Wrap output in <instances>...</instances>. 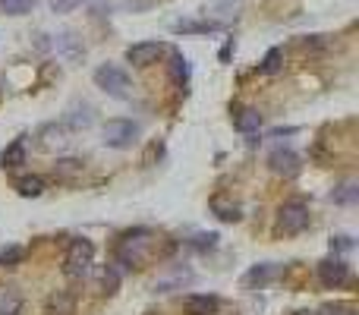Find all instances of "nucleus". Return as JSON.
I'll return each instance as SVG.
<instances>
[{"label":"nucleus","instance_id":"1","mask_svg":"<svg viewBox=\"0 0 359 315\" xmlns=\"http://www.w3.org/2000/svg\"><path fill=\"white\" fill-rule=\"evenodd\" d=\"M155 243H157V237L151 230H145V227L123 233V239L117 243V262L126 265V268H142L155 255Z\"/></svg>","mask_w":359,"mask_h":315},{"label":"nucleus","instance_id":"2","mask_svg":"<svg viewBox=\"0 0 359 315\" xmlns=\"http://www.w3.org/2000/svg\"><path fill=\"white\" fill-rule=\"evenodd\" d=\"M92 258H94L92 239L76 237L73 243H69V249H66V258H63V274H66L69 281H79V277H85V271L92 268Z\"/></svg>","mask_w":359,"mask_h":315},{"label":"nucleus","instance_id":"3","mask_svg":"<svg viewBox=\"0 0 359 315\" xmlns=\"http://www.w3.org/2000/svg\"><path fill=\"white\" fill-rule=\"evenodd\" d=\"M309 205L302 199H290L281 205V211H277V233H283V237H296V233H302L309 227Z\"/></svg>","mask_w":359,"mask_h":315},{"label":"nucleus","instance_id":"4","mask_svg":"<svg viewBox=\"0 0 359 315\" xmlns=\"http://www.w3.org/2000/svg\"><path fill=\"white\" fill-rule=\"evenodd\" d=\"M94 85L101 92H107L111 98H129V76H126V69L113 66V63H101L94 69Z\"/></svg>","mask_w":359,"mask_h":315},{"label":"nucleus","instance_id":"5","mask_svg":"<svg viewBox=\"0 0 359 315\" xmlns=\"http://www.w3.org/2000/svg\"><path fill=\"white\" fill-rule=\"evenodd\" d=\"M101 136H104V145L107 148H129L132 142L139 139V123H132V120H107L104 130H101Z\"/></svg>","mask_w":359,"mask_h":315},{"label":"nucleus","instance_id":"6","mask_svg":"<svg viewBox=\"0 0 359 315\" xmlns=\"http://www.w3.org/2000/svg\"><path fill=\"white\" fill-rule=\"evenodd\" d=\"M318 281L331 290L344 287V284L350 281V265H346L344 258H334V255L325 258V262H318Z\"/></svg>","mask_w":359,"mask_h":315},{"label":"nucleus","instance_id":"7","mask_svg":"<svg viewBox=\"0 0 359 315\" xmlns=\"http://www.w3.org/2000/svg\"><path fill=\"white\" fill-rule=\"evenodd\" d=\"M161 54H164V44L161 41H142V44L126 48V60H129L132 66H151V63H155Z\"/></svg>","mask_w":359,"mask_h":315},{"label":"nucleus","instance_id":"8","mask_svg":"<svg viewBox=\"0 0 359 315\" xmlns=\"http://www.w3.org/2000/svg\"><path fill=\"white\" fill-rule=\"evenodd\" d=\"M268 167L281 176H296L300 174V155L290 148H274L268 155Z\"/></svg>","mask_w":359,"mask_h":315},{"label":"nucleus","instance_id":"9","mask_svg":"<svg viewBox=\"0 0 359 315\" xmlns=\"http://www.w3.org/2000/svg\"><path fill=\"white\" fill-rule=\"evenodd\" d=\"M281 271H283V265H277V262L255 265V268L246 271L243 284H246V287H265V284H271L274 277H281Z\"/></svg>","mask_w":359,"mask_h":315},{"label":"nucleus","instance_id":"10","mask_svg":"<svg viewBox=\"0 0 359 315\" xmlns=\"http://www.w3.org/2000/svg\"><path fill=\"white\" fill-rule=\"evenodd\" d=\"M220 25L211 22V19H176L174 25H170V31L174 35H208V31H218Z\"/></svg>","mask_w":359,"mask_h":315},{"label":"nucleus","instance_id":"11","mask_svg":"<svg viewBox=\"0 0 359 315\" xmlns=\"http://www.w3.org/2000/svg\"><path fill=\"white\" fill-rule=\"evenodd\" d=\"M233 126H237L239 132H246V136H252V132L262 130V113H258L255 107H237V111H233Z\"/></svg>","mask_w":359,"mask_h":315},{"label":"nucleus","instance_id":"12","mask_svg":"<svg viewBox=\"0 0 359 315\" xmlns=\"http://www.w3.org/2000/svg\"><path fill=\"white\" fill-rule=\"evenodd\" d=\"M208 208H211V214L218 220H227V224H233V220H239L243 214H239V205L233 199H227V195H214L211 202H208Z\"/></svg>","mask_w":359,"mask_h":315},{"label":"nucleus","instance_id":"13","mask_svg":"<svg viewBox=\"0 0 359 315\" xmlns=\"http://www.w3.org/2000/svg\"><path fill=\"white\" fill-rule=\"evenodd\" d=\"M57 50H60L66 60H82V57H85V44H82V38H76L73 31L57 35Z\"/></svg>","mask_w":359,"mask_h":315},{"label":"nucleus","instance_id":"14","mask_svg":"<svg viewBox=\"0 0 359 315\" xmlns=\"http://www.w3.org/2000/svg\"><path fill=\"white\" fill-rule=\"evenodd\" d=\"M218 296H208V293H195L186 300V312L189 315H218Z\"/></svg>","mask_w":359,"mask_h":315},{"label":"nucleus","instance_id":"15","mask_svg":"<svg viewBox=\"0 0 359 315\" xmlns=\"http://www.w3.org/2000/svg\"><path fill=\"white\" fill-rule=\"evenodd\" d=\"M92 123H94V111L88 104H73L66 111V126H69V130L79 132V130H88Z\"/></svg>","mask_w":359,"mask_h":315},{"label":"nucleus","instance_id":"16","mask_svg":"<svg viewBox=\"0 0 359 315\" xmlns=\"http://www.w3.org/2000/svg\"><path fill=\"white\" fill-rule=\"evenodd\" d=\"M170 79H174L176 88L189 85V60L180 54V50H174V57H170Z\"/></svg>","mask_w":359,"mask_h":315},{"label":"nucleus","instance_id":"17","mask_svg":"<svg viewBox=\"0 0 359 315\" xmlns=\"http://www.w3.org/2000/svg\"><path fill=\"white\" fill-rule=\"evenodd\" d=\"M0 161H3V167H22L25 164V142L22 139H13L10 145H6L3 148V158H0Z\"/></svg>","mask_w":359,"mask_h":315},{"label":"nucleus","instance_id":"18","mask_svg":"<svg viewBox=\"0 0 359 315\" xmlns=\"http://www.w3.org/2000/svg\"><path fill=\"white\" fill-rule=\"evenodd\" d=\"M356 199H359V186H356L353 180L340 183V186L331 192V202H334V205H356Z\"/></svg>","mask_w":359,"mask_h":315},{"label":"nucleus","instance_id":"19","mask_svg":"<svg viewBox=\"0 0 359 315\" xmlns=\"http://www.w3.org/2000/svg\"><path fill=\"white\" fill-rule=\"evenodd\" d=\"M19 309H22V296L13 287L0 290V315H19Z\"/></svg>","mask_w":359,"mask_h":315},{"label":"nucleus","instance_id":"20","mask_svg":"<svg viewBox=\"0 0 359 315\" xmlns=\"http://www.w3.org/2000/svg\"><path fill=\"white\" fill-rule=\"evenodd\" d=\"M189 281H192V274H189L186 268H176L170 277H164V281H157V284H155V290H157V293H170V290L183 287V284H189Z\"/></svg>","mask_w":359,"mask_h":315},{"label":"nucleus","instance_id":"21","mask_svg":"<svg viewBox=\"0 0 359 315\" xmlns=\"http://www.w3.org/2000/svg\"><path fill=\"white\" fill-rule=\"evenodd\" d=\"M54 174H57V180H73V176L82 174V161L79 158H60L54 164Z\"/></svg>","mask_w":359,"mask_h":315},{"label":"nucleus","instance_id":"22","mask_svg":"<svg viewBox=\"0 0 359 315\" xmlns=\"http://www.w3.org/2000/svg\"><path fill=\"white\" fill-rule=\"evenodd\" d=\"M60 145H66V132H63V126L50 123L41 130V148H60Z\"/></svg>","mask_w":359,"mask_h":315},{"label":"nucleus","instance_id":"23","mask_svg":"<svg viewBox=\"0 0 359 315\" xmlns=\"http://www.w3.org/2000/svg\"><path fill=\"white\" fill-rule=\"evenodd\" d=\"M16 192L25 199H38L44 192V180L41 176H22V180H16Z\"/></svg>","mask_w":359,"mask_h":315},{"label":"nucleus","instance_id":"24","mask_svg":"<svg viewBox=\"0 0 359 315\" xmlns=\"http://www.w3.org/2000/svg\"><path fill=\"white\" fill-rule=\"evenodd\" d=\"M281 66H283V50H281V48H271L268 54H265V60H262V66H258V73L274 76V73H281Z\"/></svg>","mask_w":359,"mask_h":315},{"label":"nucleus","instance_id":"25","mask_svg":"<svg viewBox=\"0 0 359 315\" xmlns=\"http://www.w3.org/2000/svg\"><path fill=\"white\" fill-rule=\"evenodd\" d=\"M38 0H0V10L6 13V16H25V13L35 10Z\"/></svg>","mask_w":359,"mask_h":315},{"label":"nucleus","instance_id":"26","mask_svg":"<svg viewBox=\"0 0 359 315\" xmlns=\"http://www.w3.org/2000/svg\"><path fill=\"white\" fill-rule=\"evenodd\" d=\"M22 258H25L22 246H3V249H0V268H16Z\"/></svg>","mask_w":359,"mask_h":315},{"label":"nucleus","instance_id":"27","mask_svg":"<svg viewBox=\"0 0 359 315\" xmlns=\"http://www.w3.org/2000/svg\"><path fill=\"white\" fill-rule=\"evenodd\" d=\"M48 315H73V300H69L66 293L50 296V302H48Z\"/></svg>","mask_w":359,"mask_h":315},{"label":"nucleus","instance_id":"28","mask_svg":"<svg viewBox=\"0 0 359 315\" xmlns=\"http://www.w3.org/2000/svg\"><path fill=\"white\" fill-rule=\"evenodd\" d=\"M318 315H356V306H350V302H328V306L318 309Z\"/></svg>","mask_w":359,"mask_h":315},{"label":"nucleus","instance_id":"29","mask_svg":"<svg viewBox=\"0 0 359 315\" xmlns=\"http://www.w3.org/2000/svg\"><path fill=\"white\" fill-rule=\"evenodd\" d=\"M218 233H199V237H192V249H199V252H205V249H214L218 246Z\"/></svg>","mask_w":359,"mask_h":315},{"label":"nucleus","instance_id":"30","mask_svg":"<svg viewBox=\"0 0 359 315\" xmlns=\"http://www.w3.org/2000/svg\"><path fill=\"white\" fill-rule=\"evenodd\" d=\"M117 284H120L117 268H104V271H101V287H104V293H113V290H117Z\"/></svg>","mask_w":359,"mask_h":315},{"label":"nucleus","instance_id":"31","mask_svg":"<svg viewBox=\"0 0 359 315\" xmlns=\"http://www.w3.org/2000/svg\"><path fill=\"white\" fill-rule=\"evenodd\" d=\"M331 249L350 252V249H353V237H346V233H337V237H331Z\"/></svg>","mask_w":359,"mask_h":315},{"label":"nucleus","instance_id":"32","mask_svg":"<svg viewBox=\"0 0 359 315\" xmlns=\"http://www.w3.org/2000/svg\"><path fill=\"white\" fill-rule=\"evenodd\" d=\"M76 6H82V0H50V10L54 13H73Z\"/></svg>","mask_w":359,"mask_h":315},{"label":"nucleus","instance_id":"33","mask_svg":"<svg viewBox=\"0 0 359 315\" xmlns=\"http://www.w3.org/2000/svg\"><path fill=\"white\" fill-rule=\"evenodd\" d=\"M120 4L132 13H142V10H148V6H155V0H120Z\"/></svg>","mask_w":359,"mask_h":315},{"label":"nucleus","instance_id":"34","mask_svg":"<svg viewBox=\"0 0 359 315\" xmlns=\"http://www.w3.org/2000/svg\"><path fill=\"white\" fill-rule=\"evenodd\" d=\"M230 50H233V38H230V41H227V44H224V50H220V60H224V63H227V60H230Z\"/></svg>","mask_w":359,"mask_h":315},{"label":"nucleus","instance_id":"35","mask_svg":"<svg viewBox=\"0 0 359 315\" xmlns=\"http://www.w3.org/2000/svg\"><path fill=\"white\" fill-rule=\"evenodd\" d=\"M293 315H318V312H293Z\"/></svg>","mask_w":359,"mask_h":315}]
</instances>
